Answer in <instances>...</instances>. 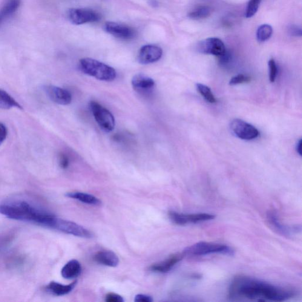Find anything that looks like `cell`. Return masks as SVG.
Returning a JSON list of instances; mask_svg holds the SVG:
<instances>
[{
	"label": "cell",
	"instance_id": "obj_25",
	"mask_svg": "<svg viewBox=\"0 0 302 302\" xmlns=\"http://www.w3.org/2000/svg\"><path fill=\"white\" fill-rule=\"evenodd\" d=\"M197 88L199 93L204 97L207 102L214 103L216 102L214 94H212L211 89L208 86L198 83Z\"/></svg>",
	"mask_w": 302,
	"mask_h": 302
},
{
	"label": "cell",
	"instance_id": "obj_22",
	"mask_svg": "<svg viewBox=\"0 0 302 302\" xmlns=\"http://www.w3.org/2000/svg\"><path fill=\"white\" fill-rule=\"evenodd\" d=\"M17 108L23 109L22 105L8 94L6 91L0 89V109H9Z\"/></svg>",
	"mask_w": 302,
	"mask_h": 302
},
{
	"label": "cell",
	"instance_id": "obj_24",
	"mask_svg": "<svg viewBox=\"0 0 302 302\" xmlns=\"http://www.w3.org/2000/svg\"><path fill=\"white\" fill-rule=\"evenodd\" d=\"M211 8L207 6H201L195 8L188 14L189 18L194 20H199L207 18L210 15Z\"/></svg>",
	"mask_w": 302,
	"mask_h": 302
},
{
	"label": "cell",
	"instance_id": "obj_6",
	"mask_svg": "<svg viewBox=\"0 0 302 302\" xmlns=\"http://www.w3.org/2000/svg\"><path fill=\"white\" fill-rule=\"evenodd\" d=\"M51 229L58 230L65 233L74 236L89 238L92 237V234L88 230L72 221L61 219L55 217Z\"/></svg>",
	"mask_w": 302,
	"mask_h": 302
},
{
	"label": "cell",
	"instance_id": "obj_23",
	"mask_svg": "<svg viewBox=\"0 0 302 302\" xmlns=\"http://www.w3.org/2000/svg\"><path fill=\"white\" fill-rule=\"evenodd\" d=\"M273 28L269 24H263L258 27L257 31V39L258 42L262 43L267 41L271 37Z\"/></svg>",
	"mask_w": 302,
	"mask_h": 302
},
{
	"label": "cell",
	"instance_id": "obj_17",
	"mask_svg": "<svg viewBox=\"0 0 302 302\" xmlns=\"http://www.w3.org/2000/svg\"><path fill=\"white\" fill-rule=\"evenodd\" d=\"M94 260L97 263L106 266L115 267L118 265V257L111 251H100L94 256Z\"/></svg>",
	"mask_w": 302,
	"mask_h": 302
},
{
	"label": "cell",
	"instance_id": "obj_19",
	"mask_svg": "<svg viewBox=\"0 0 302 302\" xmlns=\"http://www.w3.org/2000/svg\"><path fill=\"white\" fill-rule=\"evenodd\" d=\"M77 281H74L68 285H64V284H60L56 282V281H51L46 287V289L48 292L51 293L53 295L60 296L69 294V293L72 291L74 287L76 286Z\"/></svg>",
	"mask_w": 302,
	"mask_h": 302
},
{
	"label": "cell",
	"instance_id": "obj_14",
	"mask_svg": "<svg viewBox=\"0 0 302 302\" xmlns=\"http://www.w3.org/2000/svg\"><path fill=\"white\" fill-rule=\"evenodd\" d=\"M132 85L134 90L141 95H149L154 92L155 82L151 77L143 74H138L132 79Z\"/></svg>",
	"mask_w": 302,
	"mask_h": 302
},
{
	"label": "cell",
	"instance_id": "obj_34",
	"mask_svg": "<svg viewBox=\"0 0 302 302\" xmlns=\"http://www.w3.org/2000/svg\"><path fill=\"white\" fill-rule=\"evenodd\" d=\"M296 150H297L298 153L302 155V140H299V141L296 145Z\"/></svg>",
	"mask_w": 302,
	"mask_h": 302
},
{
	"label": "cell",
	"instance_id": "obj_8",
	"mask_svg": "<svg viewBox=\"0 0 302 302\" xmlns=\"http://www.w3.org/2000/svg\"><path fill=\"white\" fill-rule=\"evenodd\" d=\"M68 18L73 24L81 25L99 22L100 16L96 11L87 8H71L69 10Z\"/></svg>",
	"mask_w": 302,
	"mask_h": 302
},
{
	"label": "cell",
	"instance_id": "obj_3",
	"mask_svg": "<svg viewBox=\"0 0 302 302\" xmlns=\"http://www.w3.org/2000/svg\"><path fill=\"white\" fill-rule=\"evenodd\" d=\"M79 66L82 72L102 81L112 82L116 77V71L113 68L95 59H82Z\"/></svg>",
	"mask_w": 302,
	"mask_h": 302
},
{
	"label": "cell",
	"instance_id": "obj_15",
	"mask_svg": "<svg viewBox=\"0 0 302 302\" xmlns=\"http://www.w3.org/2000/svg\"><path fill=\"white\" fill-rule=\"evenodd\" d=\"M45 91L51 100L60 105L70 104L72 97L70 92L65 89L53 85L45 86Z\"/></svg>",
	"mask_w": 302,
	"mask_h": 302
},
{
	"label": "cell",
	"instance_id": "obj_10",
	"mask_svg": "<svg viewBox=\"0 0 302 302\" xmlns=\"http://www.w3.org/2000/svg\"><path fill=\"white\" fill-rule=\"evenodd\" d=\"M232 130L236 136L243 140L256 139L259 135V132L255 126L241 119H234L230 125Z\"/></svg>",
	"mask_w": 302,
	"mask_h": 302
},
{
	"label": "cell",
	"instance_id": "obj_1",
	"mask_svg": "<svg viewBox=\"0 0 302 302\" xmlns=\"http://www.w3.org/2000/svg\"><path fill=\"white\" fill-rule=\"evenodd\" d=\"M294 289L274 285L246 276H238L229 287L232 301L284 302L294 298Z\"/></svg>",
	"mask_w": 302,
	"mask_h": 302
},
{
	"label": "cell",
	"instance_id": "obj_2",
	"mask_svg": "<svg viewBox=\"0 0 302 302\" xmlns=\"http://www.w3.org/2000/svg\"><path fill=\"white\" fill-rule=\"evenodd\" d=\"M0 214L10 219L29 221L42 226L46 225L51 215L24 201L0 204Z\"/></svg>",
	"mask_w": 302,
	"mask_h": 302
},
{
	"label": "cell",
	"instance_id": "obj_29",
	"mask_svg": "<svg viewBox=\"0 0 302 302\" xmlns=\"http://www.w3.org/2000/svg\"><path fill=\"white\" fill-rule=\"evenodd\" d=\"M69 163H70V160L68 157L65 154H60L59 155V164L60 167L62 169H67L69 167Z\"/></svg>",
	"mask_w": 302,
	"mask_h": 302
},
{
	"label": "cell",
	"instance_id": "obj_18",
	"mask_svg": "<svg viewBox=\"0 0 302 302\" xmlns=\"http://www.w3.org/2000/svg\"><path fill=\"white\" fill-rule=\"evenodd\" d=\"M82 272L81 264L76 260H71L66 263L61 271L62 277L65 279H73Z\"/></svg>",
	"mask_w": 302,
	"mask_h": 302
},
{
	"label": "cell",
	"instance_id": "obj_12",
	"mask_svg": "<svg viewBox=\"0 0 302 302\" xmlns=\"http://www.w3.org/2000/svg\"><path fill=\"white\" fill-rule=\"evenodd\" d=\"M105 30L111 35L125 40L134 39L136 36V31L127 25L120 23L108 22L105 23Z\"/></svg>",
	"mask_w": 302,
	"mask_h": 302
},
{
	"label": "cell",
	"instance_id": "obj_27",
	"mask_svg": "<svg viewBox=\"0 0 302 302\" xmlns=\"http://www.w3.org/2000/svg\"><path fill=\"white\" fill-rule=\"evenodd\" d=\"M269 68L270 69V81L274 82L278 74V67L274 59H270L269 61Z\"/></svg>",
	"mask_w": 302,
	"mask_h": 302
},
{
	"label": "cell",
	"instance_id": "obj_21",
	"mask_svg": "<svg viewBox=\"0 0 302 302\" xmlns=\"http://www.w3.org/2000/svg\"><path fill=\"white\" fill-rule=\"evenodd\" d=\"M20 3V0H8L0 10V24L18 10Z\"/></svg>",
	"mask_w": 302,
	"mask_h": 302
},
{
	"label": "cell",
	"instance_id": "obj_7",
	"mask_svg": "<svg viewBox=\"0 0 302 302\" xmlns=\"http://www.w3.org/2000/svg\"><path fill=\"white\" fill-rule=\"evenodd\" d=\"M168 216L172 223L177 225L184 226L188 224H195L214 219V215L207 213L183 214L175 211L169 212Z\"/></svg>",
	"mask_w": 302,
	"mask_h": 302
},
{
	"label": "cell",
	"instance_id": "obj_28",
	"mask_svg": "<svg viewBox=\"0 0 302 302\" xmlns=\"http://www.w3.org/2000/svg\"><path fill=\"white\" fill-rule=\"evenodd\" d=\"M250 81V77L244 74H238V75L232 77L230 80V85H236L241 84V83L249 82Z\"/></svg>",
	"mask_w": 302,
	"mask_h": 302
},
{
	"label": "cell",
	"instance_id": "obj_31",
	"mask_svg": "<svg viewBox=\"0 0 302 302\" xmlns=\"http://www.w3.org/2000/svg\"><path fill=\"white\" fill-rule=\"evenodd\" d=\"M7 135L8 130L6 126H5L4 123L0 122V146H1L5 141V140L6 139Z\"/></svg>",
	"mask_w": 302,
	"mask_h": 302
},
{
	"label": "cell",
	"instance_id": "obj_13",
	"mask_svg": "<svg viewBox=\"0 0 302 302\" xmlns=\"http://www.w3.org/2000/svg\"><path fill=\"white\" fill-rule=\"evenodd\" d=\"M163 51L159 46L148 45L143 46L138 53V60L140 64L148 65L157 62L162 57Z\"/></svg>",
	"mask_w": 302,
	"mask_h": 302
},
{
	"label": "cell",
	"instance_id": "obj_26",
	"mask_svg": "<svg viewBox=\"0 0 302 302\" xmlns=\"http://www.w3.org/2000/svg\"><path fill=\"white\" fill-rule=\"evenodd\" d=\"M260 2L261 0H250L245 13L247 18H251L255 15L259 7Z\"/></svg>",
	"mask_w": 302,
	"mask_h": 302
},
{
	"label": "cell",
	"instance_id": "obj_5",
	"mask_svg": "<svg viewBox=\"0 0 302 302\" xmlns=\"http://www.w3.org/2000/svg\"><path fill=\"white\" fill-rule=\"evenodd\" d=\"M90 108L97 124L106 132L114 130L115 120L113 115L107 109L95 101L90 103Z\"/></svg>",
	"mask_w": 302,
	"mask_h": 302
},
{
	"label": "cell",
	"instance_id": "obj_11",
	"mask_svg": "<svg viewBox=\"0 0 302 302\" xmlns=\"http://www.w3.org/2000/svg\"><path fill=\"white\" fill-rule=\"evenodd\" d=\"M197 50L200 53L220 56L226 52V46L222 40L211 37L198 43Z\"/></svg>",
	"mask_w": 302,
	"mask_h": 302
},
{
	"label": "cell",
	"instance_id": "obj_32",
	"mask_svg": "<svg viewBox=\"0 0 302 302\" xmlns=\"http://www.w3.org/2000/svg\"><path fill=\"white\" fill-rule=\"evenodd\" d=\"M290 35L296 37L302 36V31L301 27L296 25H292L288 28Z\"/></svg>",
	"mask_w": 302,
	"mask_h": 302
},
{
	"label": "cell",
	"instance_id": "obj_20",
	"mask_svg": "<svg viewBox=\"0 0 302 302\" xmlns=\"http://www.w3.org/2000/svg\"><path fill=\"white\" fill-rule=\"evenodd\" d=\"M66 196L72 199L78 200L80 202L89 204V205L99 206L101 205L102 202L99 198L94 197L91 194L84 193L80 192H68L66 194Z\"/></svg>",
	"mask_w": 302,
	"mask_h": 302
},
{
	"label": "cell",
	"instance_id": "obj_30",
	"mask_svg": "<svg viewBox=\"0 0 302 302\" xmlns=\"http://www.w3.org/2000/svg\"><path fill=\"white\" fill-rule=\"evenodd\" d=\"M105 301L108 302H123L124 299L119 295L115 294V293H109L106 296Z\"/></svg>",
	"mask_w": 302,
	"mask_h": 302
},
{
	"label": "cell",
	"instance_id": "obj_9",
	"mask_svg": "<svg viewBox=\"0 0 302 302\" xmlns=\"http://www.w3.org/2000/svg\"><path fill=\"white\" fill-rule=\"evenodd\" d=\"M267 220L270 227L275 231L284 236H291L293 234L299 233L302 230L301 226H287L281 223L280 218L275 211L267 212Z\"/></svg>",
	"mask_w": 302,
	"mask_h": 302
},
{
	"label": "cell",
	"instance_id": "obj_4",
	"mask_svg": "<svg viewBox=\"0 0 302 302\" xmlns=\"http://www.w3.org/2000/svg\"><path fill=\"white\" fill-rule=\"evenodd\" d=\"M184 257H193L212 254L232 256L234 250L225 244L201 242L192 244L184 250Z\"/></svg>",
	"mask_w": 302,
	"mask_h": 302
},
{
	"label": "cell",
	"instance_id": "obj_16",
	"mask_svg": "<svg viewBox=\"0 0 302 302\" xmlns=\"http://www.w3.org/2000/svg\"><path fill=\"white\" fill-rule=\"evenodd\" d=\"M183 257L184 256L182 253L172 255L167 259L161 261L160 263L153 264L149 269L152 272L157 273H167L170 271L172 269H173V267L179 263Z\"/></svg>",
	"mask_w": 302,
	"mask_h": 302
},
{
	"label": "cell",
	"instance_id": "obj_33",
	"mask_svg": "<svg viewBox=\"0 0 302 302\" xmlns=\"http://www.w3.org/2000/svg\"><path fill=\"white\" fill-rule=\"evenodd\" d=\"M134 301L136 302H152L153 299L150 296L138 294L135 296Z\"/></svg>",
	"mask_w": 302,
	"mask_h": 302
}]
</instances>
